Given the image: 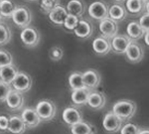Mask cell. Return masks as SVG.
Segmentation results:
<instances>
[{"label":"cell","mask_w":149,"mask_h":134,"mask_svg":"<svg viewBox=\"0 0 149 134\" xmlns=\"http://www.w3.org/2000/svg\"><path fill=\"white\" fill-rule=\"evenodd\" d=\"M131 43V40L125 35H116L110 41L111 50L116 54H124Z\"/></svg>","instance_id":"obj_13"},{"label":"cell","mask_w":149,"mask_h":134,"mask_svg":"<svg viewBox=\"0 0 149 134\" xmlns=\"http://www.w3.org/2000/svg\"><path fill=\"white\" fill-rule=\"evenodd\" d=\"M21 41L26 47L28 48H34L39 44L41 35L36 28L34 27H28L24 28L20 34Z\"/></svg>","instance_id":"obj_5"},{"label":"cell","mask_w":149,"mask_h":134,"mask_svg":"<svg viewBox=\"0 0 149 134\" xmlns=\"http://www.w3.org/2000/svg\"><path fill=\"white\" fill-rule=\"evenodd\" d=\"M63 120L68 125L73 126L83 121V116H81V111L78 108L74 106H70L67 107L63 111Z\"/></svg>","instance_id":"obj_14"},{"label":"cell","mask_w":149,"mask_h":134,"mask_svg":"<svg viewBox=\"0 0 149 134\" xmlns=\"http://www.w3.org/2000/svg\"><path fill=\"white\" fill-rule=\"evenodd\" d=\"M67 16H68V12H67L66 8L61 5H58V4L49 12L50 21L56 25H63Z\"/></svg>","instance_id":"obj_17"},{"label":"cell","mask_w":149,"mask_h":134,"mask_svg":"<svg viewBox=\"0 0 149 134\" xmlns=\"http://www.w3.org/2000/svg\"><path fill=\"white\" fill-rule=\"evenodd\" d=\"M72 134H93V128L90 123L81 121L76 125L71 126Z\"/></svg>","instance_id":"obj_28"},{"label":"cell","mask_w":149,"mask_h":134,"mask_svg":"<svg viewBox=\"0 0 149 134\" xmlns=\"http://www.w3.org/2000/svg\"><path fill=\"white\" fill-rule=\"evenodd\" d=\"M148 5V1H139V0H127L125 3L126 11L132 14H138L143 10L144 6Z\"/></svg>","instance_id":"obj_26"},{"label":"cell","mask_w":149,"mask_h":134,"mask_svg":"<svg viewBox=\"0 0 149 134\" xmlns=\"http://www.w3.org/2000/svg\"><path fill=\"white\" fill-rule=\"evenodd\" d=\"M88 15L95 20L102 21L109 18V6L107 3L102 1H95L88 6Z\"/></svg>","instance_id":"obj_6"},{"label":"cell","mask_w":149,"mask_h":134,"mask_svg":"<svg viewBox=\"0 0 149 134\" xmlns=\"http://www.w3.org/2000/svg\"><path fill=\"white\" fill-rule=\"evenodd\" d=\"M122 123L123 122L112 111L107 112L102 120L103 129L107 133H115L118 130H120V128L122 127Z\"/></svg>","instance_id":"obj_8"},{"label":"cell","mask_w":149,"mask_h":134,"mask_svg":"<svg viewBox=\"0 0 149 134\" xmlns=\"http://www.w3.org/2000/svg\"><path fill=\"white\" fill-rule=\"evenodd\" d=\"M16 6L13 2L9 1V0H2L0 1V16L5 18H10L15 11Z\"/></svg>","instance_id":"obj_27"},{"label":"cell","mask_w":149,"mask_h":134,"mask_svg":"<svg viewBox=\"0 0 149 134\" xmlns=\"http://www.w3.org/2000/svg\"><path fill=\"white\" fill-rule=\"evenodd\" d=\"M56 5H57L56 1H52V0H43V1L40 2L41 9L48 14H49V12L51 11Z\"/></svg>","instance_id":"obj_35"},{"label":"cell","mask_w":149,"mask_h":134,"mask_svg":"<svg viewBox=\"0 0 149 134\" xmlns=\"http://www.w3.org/2000/svg\"><path fill=\"white\" fill-rule=\"evenodd\" d=\"M126 33H127V37H128L131 41H134V42L141 39L144 36V34H145V32H144L142 28L140 27L138 22L129 23L126 28Z\"/></svg>","instance_id":"obj_22"},{"label":"cell","mask_w":149,"mask_h":134,"mask_svg":"<svg viewBox=\"0 0 149 134\" xmlns=\"http://www.w3.org/2000/svg\"><path fill=\"white\" fill-rule=\"evenodd\" d=\"M136 108L137 107H136L135 102L128 99H123L115 102L111 111L123 122V121L129 120L131 117L134 116Z\"/></svg>","instance_id":"obj_1"},{"label":"cell","mask_w":149,"mask_h":134,"mask_svg":"<svg viewBox=\"0 0 149 134\" xmlns=\"http://www.w3.org/2000/svg\"><path fill=\"white\" fill-rule=\"evenodd\" d=\"M13 65V57L6 50H0V68Z\"/></svg>","instance_id":"obj_30"},{"label":"cell","mask_w":149,"mask_h":134,"mask_svg":"<svg viewBox=\"0 0 149 134\" xmlns=\"http://www.w3.org/2000/svg\"><path fill=\"white\" fill-rule=\"evenodd\" d=\"M11 18L15 25L24 29V28L28 27L30 25L31 21H32V13L28 8L24 6L16 7Z\"/></svg>","instance_id":"obj_3"},{"label":"cell","mask_w":149,"mask_h":134,"mask_svg":"<svg viewBox=\"0 0 149 134\" xmlns=\"http://www.w3.org/2000/svg\"><path fill=\"white\" fill-rule=\"evenodd\" d=\"M100 75L97 70H88L83 74L84 87L88 90H95L100 85Z\"/></svg>","instance_id":"obj_10"},{"label":"cell","mask_w":149,"mask_h":134,"mask_svg":"<svg viewBox=\"0 0 149 134\" xmlns=\"http://www.w3.org/2000/svg\"><path fill=\"white\" fill-rule=\"evenodd\" d=\"M7 130L13 134H23L26 130V126L20 116H11L9 118V125Z\"/></svg>","instance_id":"obj_21"},{"label":"cell","mask_w":149,"mask_h":134,"mask_svg":"<svg viewBox=\"0 0 149 134\" xmlns=\"http://www.w3.org/2000/svg\"><path fill=\"white\" fill-rule=\"evenodd\" d=\"M63 56H64V50L62 47L60 46H54L50 49V52H49V57L52 61H55V62H58L60 60L63 59Z\"/></svg>","instance_id":"obj_31"},{"label":"cell","mask_w":149,"mask_h":134,"mask_svg":"<svg viewBox=\"0 0 149 134\" xmlns=\"http://www.w3.org/2000/svg\"><path fill=\"white\" fill-rule=\"evenodd\" d=\"M138 134H149V131L148 129H139Z\"/></svg>","instance_id":"obj_39"},{"label":"cell","mask_w":149,"mask_h":134,"mask_svg":"<svg viewBox=\"0 0 149 134\" xmlns=\"http://www.w3.org/2000/svg\"><path fill=\"white\" fill-rule=\"evenodd\" d=\"M5 102L9 109H11L13 111L19 110L20 108H22L24 104V97L22 93H19L12 90L9 92V94L7 95Z\"/></svg>","instance_id":"obj_15"},{"label":"cell","mask_w":149,"mask_h":134,"mask_svg":"<svg viewBox=\"0 0 149 134\" xmlns=\"http://www.w3.org/2000/svg\"><path fill=\"white\" fill-rule=\"evenodd\" d=\"M143 37H144V40H145V44L148 46V45H149V39H148V37H149V32H146L145 34H144Z\"/></svg>","instance_id":"obj_38"},{"label":"cell","mask_w":149,"mask_h":134,"mask_svg":"<svg viewBox=\"0 0 149 134\" xmlns=\"http://www.w3.org/2000/svg\"><path fill=\"white\" fill-rule=\"evenodd\" d=\"M36 112L39 116L41 121H50L56 115V105L53 101L49 99H44L38 102L36 105Z\"/></svg>","instance_id":"obj_2"},{"label":"cell","mask_w":149,"mask_h":134,"mask_svg":"<svg viewBox=\"0 0 149 134\" xmlns=\"http://www.w3.org/2000/svg\"><path fill=\"white\" fill-rule=\"evenodd\" d=\"M127 15L125 7L119 3L113 4L109 8V18L117 23L118 21L123 20Z\"/></svg>","instance_id":"obj_19"},{"label":"cell","mask_w":149,"mask_h":134,"mask_svg":"<svg viewBox=\"0 0 149 134\" xmlns=\"http://www.w3.org/2000/svg\"><path fill=\"white\" fill-rule=\"evenodd\" d=\"M69 15H73L74 17H81L85 13V4L80 0H71L66 8Z\"/></svg>","instance_id":"obj_23"},{"label":"cell","mask_w":149,"mask_h":134,"mask_svg":"<svg viewBox=\"0 0 149 134\" xmlns=\"http://www.w3.org/2000/svg\"><path fill=\"white\" fill-rule=\"evenodd\" d=\"M107 103V97L102 92H97V90H91L88 97L86 104L95 110H100L104 107Z\"/></svg>","instance_id":"obj_11"},{"label":"cell","mask_w":149,"mask_h":134,"mask_svg":"<svg viewBox=\"0 0 149 134\" xmlns=\"http://www.w3.org/2000/svg\"><path fill=\"white\" fill-rule=\"evenodd\" d=\"M17 74L18 70L13 65L2 67V68H0V81L7 83V85H11V83L13 82L14 78Z\"/></svg>","instance_id":"obj_20"},{"label":"cell","mask_w":149,"mask_h":134,"mask_svg":"<svg viewBox=\"0 0 149 134\" xmlns=\"http://www.w3.org/2000/svg\"><path fill=\"white\" fill-rule=\"evenodd\" d=\"M139 25L140 27L142 28L144 32H148V29H149V14H148V11L145 12L142 16H141L140 20H139Z\"/></svg>","instance_id":"obj_36"},{"label":"cell","mask_w":149,"mask_h":134,"mask_svg":"<svg viewBox=\"0 0 149 134\" xmlns=\"http://www.w3.org/2000/svg\"><path fill=\"white\" fill-rule=\"evenodd\" d=\"M93 50L98 56H105L111 51L110 41L102 37H97L93 42Z\"/></svg>","instance_id":"obj_16"},{"label":"cell","mask_w":149,"mask_h":134,"mask_svg":"<svg viewBox=\"0 0 149 134\" xmlns=\"http://www.w3.org/2000/svg\"><path fill=\"white\" fill-rule=\"evenodd\" d=\"M100 31L102 33V37L104 39H112L117 35L118 25L109 18H105L100 22Z\"/></svg>","instance_id":"obj_9"},{"label":"cell","mask_w":149,"mask_h":134,"mask_svg":"<svg viewBox=\"0 0 149 134\" xmlns=\"http://www.w3.org/2000/svg\"><path fill=\"white\" fill-rule=\"evenodd\" d=\"M78 23H79V18L74 17L73 15H69L68 14V16H67L66 19H65L63 25L66 29L72 31L76 28V26L78 25Z\"/></svg>","instance_id":"obj_32"},{"label":"cell","mask_w":149,"mask_h":134,"mask_svg":"<svg viewBox=\"0 0 149 134\" xmlns=\"http://www.w3.org/2000/svg\"><path fill=\"white\" fill-rule=\"evenodd\" d=\"M139 128L137 125L133 123H127L123 127L120 128V133L121 134H138L139 133Z\"/></svg>","instance_id":"obj_34"},{"label":"cell","mask_w":149,"mask_h":134,"mask_svg":"<svg viewBox=\"0 0 149 134\" xmlns=\"http://www.w3.org/2000/svg\"><path fill=\"white\" fill-rule=\"evenodd\" d=\"M90 90H88L86 87L80 88V90H73L72 92V102L74 105H85L88 101V97L90 94Z\"/></svg>","instance_id":"obj_24"},{"label":"cell","mask_w":149,"mask_h":134,"mask_svg":"<svg viewBox=\"0 0 149 134\" xmlns=\"http://www.w3.org/2000/svg\"><path fill=\"white\" fill-rule=\"evenodd\" d=\"M0 19H1V16H0Z\"/></svg>","instance_id":"obj_40"},{"label":"cell","mask_w":149,"mask_h":134,"mask_svg":"<svg viewBox=\"0 0 149 134\" xmlns=\"http://www.w3.org/2000/svg\"><path fill=\"white\" fill-rule=\"evenodd\" d=\"M9 125V117L0 115V131H6Z\"/></svg>","instance_id":"obj_37"},{"label":"cell","mask_w":149,"mask_h":134,"mask_svg":"<svg viewBox=\"0 0 149 134\" xmlns=\"http://www.w3.org/2000/svg\"><path fill=\"white\" fill-rule=\"evenodd\" d=\"M12 37L11 30L5 24H0V45H6L10 42Z\"/></svg>","instance_id":"obj_29"},{"label":"cell","mask_w":149,"mask_h":134,"mask_svg":"<svg viewBox=\"0 0 149 134\" xmlns=\"http://www.w3.org/2000/svg\"><path fill=\"white\" fill-rule=\"evenodd\" d=\"M12 90V87L10 85L3 83L0 81V102H4L6 100L7 95L9 94Z\"/></svg>","instance_id":"obj_33"},{"label":"cell","mask_w":149,"mask_h":134,"mask_svg":"<svg viewBox=\"0 0 149 134\" xmlns=\"http://www.w3.org/2000/svg\"><path fill=\"white\" fill-rule=\"evenodd\" d=\"M74 33L76 36L81 39H88L93 34V26L86 20H79L78 25L74 29Z\"/></svg>","instance_id":"obj_18"},{"label":"cell","mask_w":149,"mask_h":134,"mask_svg":"<svg viewBox=\"0 0 149 134\" xmlns=\"http://www.w3.org/2000/svg\"><path fill=\"white\" fill-rule=\"evenodd\" d=\"M11 85L13 90L23 94L24 92H27L28 90H30L31 87H32V78L28 74L23 73V72H18Z\"/></svg>","instance_id":"obj_4"},{"label":"cell","mask_w":149,"mask_h":134,"mask_svg":"<svg viewBox=\"0 0 149 134\" xmlns=\"http://www.w3.org/2000/svg\"><path fill=\"white\" fill-rule=\"evenodd\" d=\"M21 119L23 120L24 124L26 126V129H32L35 128L36 126H38L41 122L39 116H38L37 112L34 108H25L21 114Z\"/></svg>","instance_id":"obj_12"},{"label":"cell","mask_w":149,"mask_h":134,"mask_svg":"<svg viewBox=\"0 0 149 134\" xmlns=\"http://www.w3.org/2000/svg\"><path fill=\"white\" fill-rule=\"evenodd\" d=\"M68 82L70 87L73 90L85 87L83 83V73H80V72H74V73H72L69 76Z\"/></svg>","instance_id":"obj_25"},{"label":"cell","mask_w":149,"mask_h":134,"mask_svg":"<svg viewBox=\"0 0 149 134\" xmlns=\"http://www.w3.org/2000/svg\"><path fill=\"white\" fill-rule=\"evenodd\" d=\"M124 54H125L126 59L128 60L130 63L136 64L142 61V59L144 57V50L139 43L131 41V43L129 44V46L127 47Z\"/></svg>","instance_id":"obj_7"}]
</instances>
